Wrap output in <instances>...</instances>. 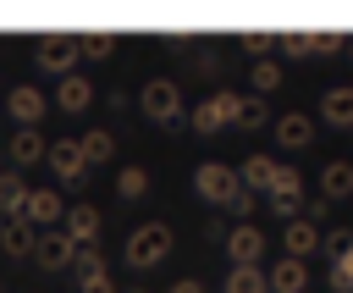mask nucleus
Returning a JSON list of instances; mask_svg holds the SVG:
<instances>
[{
	"mask_svg": "<svg viewBox=\"0 0 353 293\" xmlns=\"http://www.w3.org/2000/svg\"><path fill=\"white\" fill-rule=\"evenodd\" d=\"M0 155H6V149H0Z\"/></svg>",
	"mask_w": 353,
	"mask_h": 293,
	"instance_id": "34",
	"label": "nucleus"
},
{
	"mask_svg": "<svg viewBox=\"0 0 353 293\" xmlns=\"http://www.w3.org/2000/svg\"><path fill=\"white\" fill-rule=\"evenodd\" d=\"M44 105H50V100H44V94L33 88V83H17V88L6 94V111L17 116V127H33V122L44 116Z\"/></svg>",
	"mask_w": 353,
	"mask_h": 293,
	"instance_id": "12",
	"label": "nucleus"
},
{
	"mask_svg": "<svg viewBox=\"0 0 353 293\" xmlns=\"http://www.w3.org/2000/svg\"><path fill=\"white\" fill-rule=\"evenodd\" d=\"M221 287H226V293H270V276H265L259 265H232Z\"/></svg>",
	"mask_w": 353,
	"mask_h": 293,
	"instance_id": "24",
	"label": "nucleus"
},
{
	"mask_svg": "<svg viewBox=\"0 0 353 293\" xmlns=\"http://www.w3.org/2000/svg\"><path fill=\"white\" fill-rule=\"evenodd\" d=\"M171 293H204V287H199V282H193V276H182V282H176V287H171Z\"/></svg>",
	"mask_w": 353,
	"mask_h": 293,
	"instance_id": "32",
	"label": "nucleus"
},
{
	"mask_svg": "<svg viewBox=\"0 0 353 293\" xmlns=\"http://www.w3.org/2000/svg\"><path fill=\"white\" fill-rule=\"evenodd\" d=\"M248 83H254V94L265 100L270 88H281V61H270V55H265V61H254V66H248Z\"/></svg>",
	"mask_w": 353,
	"mask_h": 293,
	"instance_id": "25",
	"label": "nucleus"
},
{
	"mask_svg": "<svg viewBox=\"0 0 353 293\" xmlns=\"http://www.w3.org/2000/svg\"><path fill=\"white\" fill-rule=\"evenodd\" d=\"M6 155H11V166H17V171H28V166L50 160V144H44V133H39V127H17V133H11V144H6Z\"/></svg>",
	"mask_w": 353,
	"mask_h": 293,
	"instance_id": "9",
	"label": "nucleus"
},
{
	"mask_svg": "<svg viewBox=\"0 0 353 293\" xmlns=\"http://www.w3.org/2000/svg\"><path fill=\"white\" fill-rule=\"evenodd\" d=\"M116 193H121V199H143V193H149V171H143V166H127V171L116 177Z\"/></svg>",
	"mask_w": 353,
	"mask_h": 293,
	"instance_id": "27",
	"label": "nucleus"
},
{
	"mask_svg": "<svg viewBox=\"0 0 353 293\" xmlns=\"http://www.w3.org/2000/svg\"><path fill=\"white\" fill-rule=\"evenodd\" d=\"M320 116L331 127H353V88H325L320 94Z\"/></svg>",
	"mask_w": 353,
	"mask_h": 293,
	"instance_id": "23",
	"label": "nucleus"
},
{
	"mask_svg": "<svg viewBox=\"0 0 353 293\" xmlns=\"http://www.w3.org/2000/svg\"><path fill=\"white\" fill-rule=\"evenodd\" d=\"M77 50H83V55H110V50H116V39H110V33H83V39H77Z\"/></svg>",
	"mask_w": 353,
	"mask_h": 293,
	"instance_id": "29",
	"label": "nucleus"
},
{
	"mask_svg": "<svg viewBox=\"0 0 353 293\" xmlns=\"http://www.w3.org/2000/svg\"><path fill=\"white\" fill-rule=\"evenodd\" d=\"M331 287L353 293V232H331Z\"/></svg>",
	"mask_w": 353,
	"mask_h": 293,
	"instance_id": "13",
	"label": "nucleus"
},
{
	"mask_svg": "<svg viewBox=\"0 0 353 293\" xmlns=\"http://www.w3.org/2000/svg\"><path fill=\"white\" fill-rule=\"evenodd\" d=\"M265 205H270L281 221H298V205H303V177H298L292 166H281V171H276V182H270V193H265Z\"/></svg>",
	"mask_w": 353,
	"mask_h": 293,
	"instance_id": "5",
	"label": "nucleus"
},
{
	"mask_svg": "<svg viewBox=\"0 0 353 293\" xmlns=\"http://www.w3.org/2000/svg\"><path fill=\"white\" fill-rule=\"evenodd\" d=\"M281 50L287 55H314V33H281Z\"/></svg>",
	"mask_w": 353,
	"mask_h": 293,
	"instance_id": "30",
	"label": "nucleus"
},
{
	"mask_svg": "<svg viewBox=\"0 0 353 293\" xmlns=\"http://www.w3.org/2000/svg\"><path fill=\"white\" fill-rule=\"evenodd\" d=\"M28 182H22V171H0V221H17V216H28Z\"/></svg>",
	"mask_w": 353,
	"mask_h": 293,
	"instance_id": "18",
	"label": "nucleus"
},
{
	"mask_svg": "<svg viewBox=\"0 0 353 293\" xmlns=\"http://www.w3.org/2000/svg\"><path fill=\"white\" fill-rule=\"evenodd\" d=\"M265 276H270V287H276V293H309V265H303V260H292V254H281Z\"/></svg>",
	"mask_w": 353,
	"mask_h": 293,
	"instance_id": "17",
	"label": "nucleus"
},
{
	"mask_svg": "<svg viewBox=\"0 0 353 293\" xmlns=\"http://www.w3.org/2000/svg\"><path fill=\"white\" fill-rule=\"evenodd\" d=\"M33 243H39V227H33L28 216H17V221H0V249H6L11 260L33 254Z\"/></svg>",
	"mask_w": 353,
	"mask_h": 293,
	"instance_id": "16",
	"label": "nucleus"
},
{
	"mask_svg": "<svg viewBox=\"0 0 353 293\" xmlns=\"http://www.w3.org/2000/svg\"><path fill=\"white\" fill-rule=\"evenodd\" d=\"M237 116H243V94L221 88V94H210V100L193 111V133H221V127H237Z\"/></svg>",
	"mask_w": 353,
	"mask_h": 293,
	"instance_id": "3",
	"label": "nucleus"
},
{
	"mask_svg": "<svg viewBox=\"0 0 353 293\" xmlns=\"http://www.w3.org/2000/svg\"><path fill=\"white\" fill-rule=\"evenodd\" d=\"M138 105H143L149 122H176V111H182V88H176L171 77H149V83L138 88Z\"/></svg>",
	"mask_w": 353,
	"mask_h": 293,
	"instance_id": "4",
	"label": "nucleus"
},
{
	"mask_svg": "<svg viewBox=\"0 0 353 293\" xmlns=\"http://www.w3.org/2000/svg\"><path fill=\"white\" fill-rule=\"evenodd\" d=\"M270 133H276V144H281V149H303V144L314 138V122H309L303 111H287V116H276V122H270Z\"/></svg>",
	"mask_w": 353,
	"mask_h": 293,
	"instance_id": "15",
	"label": "nucleus"
},
{
	"mask_svg": "<svg viewBox=\"0 0 353 293\" xmlns=\"http://www.w3.org/2000/svg\"><path fill=\"white\" fill-rule=\"evenodd\" d=\"M83 155H88V166H105V160L116 155V138H110L105 127H94V133H83Z\"/></svg>",
	"mask_w": 353,
	"mask_h": 293,
	"instance_id": "26",
	"label": "nucleus"
},
{
	"mask_svg": "<svg viewBox=\"0 0 353 293\" xmlns=\"http://www.w3.org/2000/svg\"><path fill=\"white\" fill-rule=\"evenodd\" d=\"M347 55H353V39H347Z\"/></svg>",
	"mask_w": 353,
	"mask_h": 293,
	"instance_id": "33",
	"label": "nucleus"
},
{
	"mask_svg": "<svg viewBox=\"0 0 353 293\" xmlns=\"http://www.w3.org/2000/svg\"><path fill=\"white\" fill-rule=\"evenodd\" d=\"M265 122H270L265 100H259V94H248V100H243V116H237V127H243V133H254V127H265Z\"/></svg>",
	"mask_w": 353,
	"mask_h": 293,
	"instance_id": "28",
	"label": "nucleus"
},
{
	"mask_svg": "<svg viewBox=\"0 0 353 293\" xmlns=\"http://www.w3.org/2000/svg\"><path fill=\"white\" fill-rule=\"evenodd\" d=\"M276 171H281V166H276L270 155H248L237 177H243V188H248V193H259V199H265V193H270V182H276Z\"/></svg>",
	"mask_w": 353,
	"mask_h": 293,
	"instance_id": "19",
	"label": "nucleus"
},
{
	"mask_svg": "<svg viewBox=\"0 0 353 293\" xmlns=\"http://www.w3.org/2000/svg\"><path fill=\"white\" fill-rule=\"evenodd\" d=\"M193 188H199V199H210V205H221V210H232L237 205V193H243V177L232 171V166H199L193 171Z\"/></svg>",
	"mask_w": 353,
	"mask_h": 293,
	"instance_id": "2",
	"label": "nucleus"
},
{
	"mask_svg": "<svg viewBox=\"0 0 353 293\" xmlns=\"http://www.w3.org/2000/svg\"><path fill=\"white\" fill-rule=\"evenodd\" d=\"M66 238L72 243H94L99 238V210L94 205H72L66 210Z\"/></svg>",
	"mask_w": 353,
	"mask_h": 293,
	"instance_id": "21",
	"label": "nucleus"
},
{
	"mask_svg": "<svg viewBox=\"0 0 353 293\" xmlns=\"http://www.w3.org/2000/svg\"><path fill=\"white\" fill-rule=\"evenodd\" d=\"M28 221L44 227V232H55V227L66 221V199H61L55 188H33V193H28Z\"/></svg>",
	"mask_w": 353,
	"mask_h": 293,
	"instance_id": "10",
	"label": "nucleus"
},
{
	"mask_svg": "<svg viewBox=\"0 0 353 293\" xmlns=\"http://www.w3.org/2000/svg\"><path fill=\"white\" fill-rule=\"evenodd\" d=\"M72 260H77V243L66 238V227L39 232V243H33V265H39V271H66Z\"/></svg>",
	"mask_w": 353,
	"mask_h": 293,
	"instance_id": "6",
	"label": "nucleus"
},
{
	"mask_svg": "<svg viewBox=\"0 0 353 293\" xmlns=\"http://www.w3.org/2000/svg\"><path fill=\"white\" fill-rule=\"evenodd\" d=\"M88 105H94V83H88V77H77V72H72V77H61V83H55V111L77 116V111H88Z\"/></svg>",
	"mask_w": 353,
	"mask_h": 293,
	"instance_id": "14",
	"label": "nucleus"
},
{
	"mask_svg": "<svg viewBox=\"0 0 353 293\" xmlns=\"http://www.w3.org/2000/svg\"><path fill=\"white\" fill-rule=\"evenodd\" d=\"M314 249H320V227H314L309 216L287 221V254H292V260H309Z\"/></svg>",
	"mask_w": 353,
	"mask_h": 293,
	"instance_id": "20",
	"label": "nucleus"
},
{
	"mask_svg": "<svg viewBox=\"0 0 353 293\" xmlns=\"http://www.w3.org/2000/svg\"><path fill=\"white\" fill-rule=\"evenodd\" d=\"M33 55H39V66H44V72H55V77H72V61H77V39L44 33V39L33 44Z\"/></svg>",
	"mask_w": 353,
	"mask_h": 293,
	"instance_id": "8",
	"label": "nucleus"
},
{
	"mask_svg": "<svg viewBox=\"0 0 353 293\" xmlns=\"http://www.w3.org/2000/svg\"><path fill=\"white\" fill-rule=\"evenodd\" d=\"M127 265L132 271H149V265H160L165 254H171V227L165 221H143V227H132V238H127Z\"/></svg>",
	"mask_w": 353,
	"mask_h": 293,
	"instance_id": "1",
	"label": "nucleus"
},
{
	"mask_svg": "<svg viewBox=\"0 0 353 293\" xmlns=\"http://www.w3.org/2000/svg\"><path fill=\"white\" fill-rule=\"evenodd\" d=\"M226 254H232V265H259V254H265V232L248 227V221H237V227L226 232Z\"/></svg>",
	"mask_w": 353,
	"mask_h": 293,
	"instance_id": "11",
	"label": "nucleus"
},
{
	"mask_svg": "<svg viewBox=\"0 0 353 293\" xmlns=\"http://www.w3.org/2000/svg\"><path fill=\"white\" fill-rule=\"evenodd\" d=\"M50 171H55L61 182H83V177H88L83 138H55V144H50Z\"/></svg>",
	"mask_w": 353,
	"mask_h": 293,
	"instance_id": "7",
	"label": "nucleus"
},
{
	"mask_svg": "<svg viewBox=\"0 0 353 293\" xmlns=\"http://www.w3.org/2000/svg\"><path fill=\"white\" fill-rule=\"evenodd\" d=\"M270 44H281V39H276V33H243V50H254L259 61H265V50H270Z\"/></svg>",
	"mask_w": 353,
	"mask_h": 293,
	"instance_id": "31",
	"label": "nucleus"
},
{
	"mask_svg": "<svg viewBox=\"0 0 353 293\" xmlns=\"http://www.w3.org/2000/svg\"><path fill=\"white\" fill-rule=\"evenodd\" d=\"M320 199H353V166L347 160H331L320 171Z\"/></svg>",
	"mask_w": 353,
	"mask_h": 293,
	"instance_id": "22",
	"label": "nucleus"
}]
</instances>
